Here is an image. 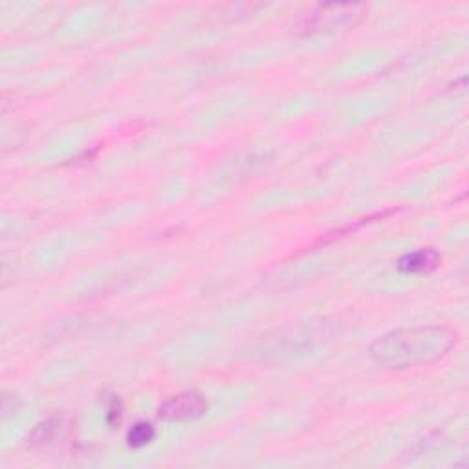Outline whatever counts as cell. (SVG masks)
I'll return each mask as SVG.
<instances>
[{"label":"cell","instance_id":"5b68a950","mask_svg":"<svg viewBox=\"0 0 469 469\" xmlns=\"http://www.w3.org/2000/svg\"><path fill=\"white\" fill-rule=\"evenodd\" d=\"M156 437V429L147 424V421H137V424H134L128 433H127V444L132 447V449H142L146 446H149Z\"/></svg>","mask_w":469,"mask_h":469},{"label":"cell","instance_id":"277c9868","mask_svg":"<svg viewBox=\"0 0 469 469\" xmlns=\"http://www.w3.org/2000/svg\"><path fill=\"white\" fill-rule=\"evenodd\" d=\"M440 253L433 248H424L412 253H407L400 259L398 268L403 273H429L440 266Z\"/></svg>","mask_w":469,"mask_h":469},{"label":"cell","instance_id":"7a4b0ae2","mask_svg":"<svg viewBox=\"0 0 469 469\" xmlns=\"http://www.w3.org/2000/svg\"><path fill=\"white\" fill-rule=\"evenodd\" d=\"M363 6L359 4H324L317 6L301 22L303 35L334 33L345 28H354L363 17Z\"/></svg>","mask_w":469,"mask_h":469},{"label":"cell","instance_id":"8992f818","mask_svg":"<svg viewBox=\"0 0 469 469\" xmlns=\"http://www.w3.org/2000/svg\"><path fill=\"white\" fill-rule=\"evenodd\" d=\"M121 416H123V405H121V402L118 400V398H112V402H111V405H109V412H107V420H109V424L112 426V428H116L119 421H121Z\"/></svg>","mask_w":469,"mask_h":469},{"label":"cell","instance_id":"6da1fadb","mask_svg":"<svg viewBox=\"0 0 469 469\" xmlns=\"http://www.w3.org/2000/svg\"><path fill=\"white\" fill-rule=\"evenodd\" d=\"M458 334L447 326H414L385 334L370 345V358L387 368L428 365L447 356Z\"/></svg>","mask_w":469,"mask_h":469},{"label":"cell","instance_id":"3957f363","mask_svg":"<svg viewBox=\"0 0 469 469\" xmlns=\"http://www.w3.org/2000/svg\"><path fill=\"white\" fill-rule=\"evenodd\" d=\"M208 412V400L197 391H185L164 402L158 409V418L165 421H190Z\"/></svg>","mask_w":469,"mask_h":469}]
</instances>
